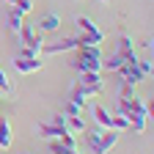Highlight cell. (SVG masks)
<instances>
[{
    "label": "cell",
    "mask_w": 154,
    "mask_h": 154,
    "mask_svg": "<svg viewBox=\"0 0 154 154\" xmlns=\"http://www.w3.org/2000/svg\"><path fill=\"white\" fill-rule=\"evenodd\" d=\"M74 58H72V66L77 72H102V50L99 44H85V47H77L72 50Z\"/></svg>",
    "instance_id": "1"
},
{
    "label": "cell",
    "mask_w": 154,
    "mask_h": 154,
    "mask_svg": "<svg viewBox=\"0 0 154 154\" xmlns=\"http://www.w3.org/2000/svg\"><path fill=\"white\" fill-rule=\"evenodd\" d=\"M116 143H119V129H105L96 127L94 132H88V146L94 154H107Z\"/></svg>",
    "instance_id": "2"
},
{
    "label": "cell",
    "mask_w": 154,
    "mask_h": 154,
    "mask_svg": "<svg viewBox=\"0 0 154 154\" xmlns=\"http://www.w3.org/2000/svg\"><path fill=\"white\" fill-rule=\"evenodd\" d=\"M44 66V58L42 55H36V52H30V50H19L17 52V58H14V69L19 72V74H33V72H38Z\"/></svg>",
    "instance_id": "3"
},
{
    "label": "cell",
    "mask_w": 154,
    "mask_h": 154,
    "mask_svg": "<svg viewBox=\"0 0 154 154\" xmlns=\"http://www.w3.org/2000/svg\"><path fill=\"white\" fill-rule=\"evenodd\" d=\"M119 113H124L127 119L129 116H143V119L151 121V105L140 96H132V99H119Z\"/></svg>",
    "instance_id": "4"
},
{
    "label": "cell",
    "mask_w": 154,
    "mask_h": 154,
    "mask_svg": "<svg viewBox=\"0 0 154 154\" xmlns=\"http://www.w3.org/2000/svg\"><path fill=\"white\" fill-rule=\"evenodd\" d=\"M102 88H88V85H80V83H74L72 85V94H69V102L77 105V107H85L94 96H99Z\"/></svg>",
    "instance_id": "5"
},
{
    "label": "cell",
    "mask_w": 154,
    "mask_h": 154,
    "mask_svg": "<svg viewBox=\"0 0 154 154\" xmlns=\"http://www.w3.org/2000/svg\"><path fill=\"white\" fill-rule=\"evenodd\" d=\"M17 33H19V38H22L25 50H30V52H36V55H42V44H44V38H42V36H36V28H33V25L25 22Z\"/></svg>",
    "instance_id": "6"
},
{
    "label": "cell",
    "mask_w": 154,
    "mask_h": 154,
    "mask_svg": "<svg viewBox=\"0 0 154 154\" xmlns=\"http://www.w3.org/2000/svg\"><path fill=\"white\" fill-rule=\"evenodd\" d=\"M80 47L77 36H66L61 42H52V44H42V55H58V52H72Z\"/></svg>",
    "instance_id": "7"
},
{
    "label": "cell",
    "mask_w": 154,
    "mask_h": 154,
    "mask_svg": "<svg viewBox=\"0 0 154 154\" xmlns=\"http://www.w3.org/2000/svg\"><path fill=\"white\" fill-rule=\"evenodd\" d=\"M119 77H121V83H129V85H138L146 80V74L138 69V63H124L119 69Z\"/></svg>",
    "instance_id": "8"
},
{
    "label": "cell",
    "mask_w": 154,
    "mask_h": 154,
    "mask_svg": "<svg viewBox=\"0 0 154 154\" xmlns=\"http://www.w3.org/2000/svg\"><path fill=\"white\" fill-rule=\"evenodd\" d=\"M77 83H80V85H88V88H102V91H105V83H102V72H80Z\"/></svg>",
    "instance_id": "9"
},
{
    "label": "cell",
    "mask_w": 154,
    "mask_h": 154,
    "mask_svg": "<svg viewBox=\"0 0 154 154\" xmlns=\"http://www.w3.org/2000/svg\"><path fill=\"white\" fill-rule=\"evenodd\" d=\"M58 28H61V17L58 14H44L42 19H38V30L42 33H55Z\"/></svg>",
    "instance_id": "10"
},
{
    "label": "cell",
    "mask_w": 154,
    "mask_h": 154,
    "mask_svg": "<svg viewBox=\"0 0 154 154\" xmlns=\"http://www.w3.org/2000/svg\"><path fill=\"white\" fill-rule=\"evenodd\" d=\"M47 151H50V154H80L74 146H69V143H63V140H58V138L47 140Z\"/></svg>",
    "instance_id": "11"
},
{
    "label": "cell",
    "mask_w": 154,
    "mask_h": 154,
    "mask_svg": "<svg viewBox=\"0 0 154 154\" xmlns=\"http://www.w3.org/2000/svg\"><path fill=\"white\" fill-rule=\"evenodd\" d=\"M124 63H127V58L121 52H113L110 58H102V69H107V72H119Z\"/></svg>",
    "instance_id": "12"
},
{
    "label": "cell",
    "mask_w": 154,
    "mask_h": 154,
    "mask_svg": "<svg viewBox=\"0 0 154 154\" xmlns=\"http://www.w3.org/2000/svg\"><path fill=\"white\" fill-rule=\"evenodd\" d=\"M94 119H96V124H99V127L113 129V127H110V121H113V113H107L102 105H94Z\"/></svg>",
    "instance_id": "13"
},
{
    "label": "cell",
    "mask_w": 154,
    "mask_h": 154,
    "mask_svg": "<svg viewBox=\"0 0 154 154\" xmlns=\"http://www.w3.org/2000/svg\"><path fill=\"white\" fill-rule=\"evenodd\" d=\"M77 28H80V33H88V36H102V38H105V33L96 28L88 17H77Z\"/></svg>",
    "instance_id": "14"
},
{
    "label": "cell",
    "mask_w": 154,
    "mask_h": 154,
    "mask_svg": "<svg viewBox=\"0 0 154 154\" xmlns=\"http://www.w3.org/2000/svg\"><path fill=\"white\" fill-rule=\"evenodd\" d=\"M11 146V124L6 116H0V149H8Z\"/></svg>",
    "instance_id": "15"
},
{
    "label": "cell",
    "mask_w": 154,
    "mask_h": 154,
    "mask_svg": "<svg viewBox=\"0 0 154 154\" xmlns=\"http://www.w3.org/2000/svg\"><path fill=\"white\" fill-rule=\"evenodd\" d=\"M63 124H66V129H69L72 135L85 129V121H83V116H63Z\"/></svg>",
    "instance_id": "16"
},
{
    "label": "cell",
    "mask_w": 154,
    "mask_h": 154,
    "mask_svg": "<svg viewBox=\"0 0 154 154\" xmlns=\"http://www.w3.org/2000/svg\"><path fill=\"white\" fill-rule=\"evenodd\" d=\"M22 25H25V14H22V11H19L17 6H14V8L8 11V28H11L14 33H17L19 28H22Z\"/></svg>",
    "instance_id": "17"
},
{
    "label": "cell",
    "mask_w": 154,
    "mask_h": 154,
    "mask_svg": "<svg viewBox=\"0 0 154 154\" xmlns=\"http://www.w3.org/2000/svg\"><path fill=\"white\" fill-rule=\"evenodd\" d=\"M127 121H129V129H132V132H138V135L146 132V124H149V119H143V116H129Z\"/></svg>",
    "instance_id": "18"
},
{
    "label": "cell",
    "mask_w": 154,
    "mask_h": 154,
    "mask_svg": "<svg viewBox=\"0 0 154 154\" xmlns=\"http://www.w3.org/2000/svg\"><path fill=\"white\" fill-rule=\"evenodd\" d=\"M110 127L121 132V129H129V121H127V116H124V113H116V116H113V121H110Z\"/></svg>",
    "instance_id": "19"
},
{
    "label": "cell",
    "mask_w": 154,
    "mask_h": 154,
    "mask_svg": "<svg viewBox=\"0 0 154 154\" xmlns=\"http://www.w3.org/2000/svg\"><path fill=\"white\" fill-rule=\"evenodd\" d=\"M138 69H140L146 77H151V72H154V66H151V58H138Z\"/></svg>",
    "instance_id": "20"
},
{
    "label": "cell",
    "mask_w": 154,
    "mask_h": 154,
    "mask_svg": "<svg viewBox=\"0 0 154 154\" xmlns=\"http://www.w3.org/2000/svg\"><path fill=\"white\" fill-rule=\"evenodd\" d=\"M14 6L22 11V14H30L33 11V0H14Z\"/></svg>",
    "instance_id": "21"
},
{
    "label": "cell",
    "mask_w": 154,
    "mask_h": 154,
    "mask_svg": "<svg viewBox=\"0 0 154 154\" xmlns=\"http://www.w3.org/2000/svg\"><path fill=\"white\" fill-rule=\"evenodd\" d=\"M0 91H3L6 96L11 94V80H8V77H6V72H3V69H0Z\"/></svg>",
    "instance_id": "22"
},
{
    "label": "cell",
    "mask_w": 154,
    "mask_h": 154,
    "mask_svg": "<svg viewBox=\"0 0 154 154\" xmlns=\"http://www.w3.org/2000/svg\"><path fill=\"white\" fill-rule=\"evenodd\" d=\"M132 96H135V85L121 83V96H119V99H132Z\"/></svg>",
    "instance_id": "23"
},
{
    "label": "cell",
    "mask_w": 154,
    "mask_h": 154,
    "mask_svg": "<svg viewBox=\"0 0 154 154\" xmlns=\"http://www.w3.org/2000/svg\"><path fill=\"white\" fill-rule=\"evenodd\" d=\"M80 110H83V107H77V105H72V102H69V105H66V110H63V116H80Z\"/></svg>",
    "instance_id": "24"
},
{
    "label": "cell",
    "mask_w": 154,
    "mask_h": 154,
    "mask_svg": "<svg viewBox=\"0 0 154 154\" xmlns=\"http://www.w3.org/2000/svg\"><path fill=\"white\" fill-rule=\"evenodd\" d=\"M3 96H6V94H3V91H0V99H3Z\"/></svg>",
    "instance_id": "25"
},
{
    "label": "cell",
    "mask_w": 154,
    "mask_h": 154,
    "mask_svg": "<svg viewBox=\"0 0 154 154\" xmlns=\"http://www.w3.org/2000/svg\"><path fill=\"white\" fill-rule=\"evenodd\" d=\"M99 3H110V0H99Z\"/></svg>",
    "instance_id": "26"
},
{
    "label": "cell",
    "mask_w": 154,
    "mask_h": 154,
    "mask_svg": "<svg viewBox=\"0 0 154 154\" xmlns=\"http://www.w3.org/2000/svg\"><path fill=\"white\" fill-rule=\"evenodd\" d=\"M6 3H11V6H14V0H6Z\"/></svg>",
    "instance_id": "27"
},
{
    "label": "cell",
    "mask_w": 154,
    "mask_h": 154,
    "mask_svg": "<svg viewBox=\"0 0 154 154\" xmlns=\"http://www.w3.org/2000/svg\"><path fill=\"white\" fill-rule=\"evenodd\" d=\"M0 151H3V149H0Z\"/></svg>",
    "instance_id": "28"
},
{
    "label": "cell",
    "mask_w": 154,
    "mask_h": 154,
    "mask_svg": "<svg viewBox=\"0 0 154 154\" xmlns=\"http://www.w3.org/2000/svg\"><path fill=\"white\" fill-rule=\"evenodd\" d=\"M47 154H50V151H47Z\"/></svg>",
    "instance_id": "29"
}]
</instances>
